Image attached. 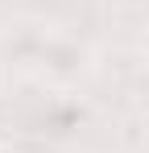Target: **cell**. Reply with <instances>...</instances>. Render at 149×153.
Returning <instances> with one entry per match:
<instances>
[{"mask_svg": "<svg viewBox=\"0 0 149 153\" xmlns=\"http://www.w3.org/2000/svg\"><path fill=\"white\" fill-rule=\"evenodd\" d=\"M58 29L42 17H13L0 25V71L13 79H37Z\"/></svg>", "mask_w": 149, "mask_h": 153, "instance_id": "1", "label": "cell"}, {"mask_svg": "<svg viewBox=\"0 0 149 153\" xmlns=\"http://www.w3.org/2000/svg\"><path fill=\"white\" fill-rule=\"evenodd\" d=\"M91 75H95V50H91V42L79 37V33L58 29L54 42H50V50H46V62L37 71V83H46L50 91H74Z\"/></svg>", "mask_w": 149, "mask_h": 153, "instance_id": "2", "label": "cell"}, {"mask_svg": "<svg viewBox=\"0 0 149 153\" xmlns=\"http://www.w3.org/2000/svg\"><path fill=\"white\" fill-rule=\"evenodd\" d=\"M145 62H149V33H145Z\"/></svg>", "mask_w": 149, "mask_h": 153, "instance_id": "3", "label": "cell"}, {"mask_svg": "<svg viewBox=\"0 0 149 153\" xmlns=\"http://www.w3.org/2000/svg\"><path fill=\"white\" fill-rule=\"evenodd\" d=\"M0 120H4V95H0Z\"/></svg>", "mask_w": 149, "mask_h": 153, "instance_id": "4", "label": "cell"}]
</instances>
